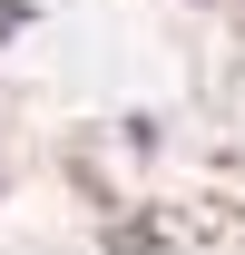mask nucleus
Masks as SVG:
<instances>
[{
  "label": "nucleus",
  "instance_id": "f257e3e1",
  "mask_svg": "<svg viewBox=\"0 0 245 255\" xmlns=\"http://www.w3.org/2000/svg\"><path fill=\"white\" fill-rule=\"evenodd\" d=\"M20 20H30V10H10V0H0V39H10V30H20Z\"/></svg>",
  "mask_w": 245,
  "mask_h": 255
}]
</instances>
